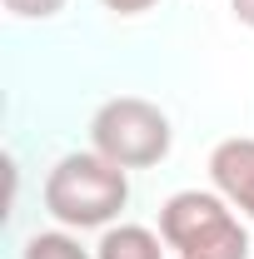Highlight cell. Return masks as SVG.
<instances>
[{
  "mask_svg": "<svg viewBox=\"0 0 254 259\" xmlns=\"http://www.w3.org/2000/svg\"><path fill=\"white\" fill-rule=\"evenodd\" d=\"M130 204V169L100 150H70L45 175V209L65 229H110Z\"/></svg>",
  "mask_w": 254,
  "mask_h": 259,
  "instance_id": "6da1fadb",
  "label": "cell"
},
{
  "mask_svg": "<svg viewBox=\"0 0 254 259\" xmlns=\"http://www.w3.org/2000/svg\"><path fill=\"white\" fill-rule=\"evenodd\" d=\"M20 259H95L70 229H35L30 239H25V249Z\"/></svg>",
  "mask_w": 254,
  "mask_h": 259,
  "instance_id": "8992f818",
  "label": "cell"
},
{
  "mask_svg": "<svg viewBox=\"0 0 254 259\" xmlns=\"http://www.w3.org/2000/svg\"><path fill=\"white\" fill-rule=\"evenodd\" d=\"M100 5H105V10H110V15H145V10H155L159 0H100Z\"/></svg>",
  "mask_w": 254,
  "mask_h": 259,
  "instance_id": "ba28073f",
  "label": "cell"
},
{
  "mask_svg": "<svg viewBox=\"0 0 254 259\" xmlns=\"http://www.w3.org/2000/svg\"><path fill=\"white\" fill-rule=\"evenodd\" d=\"M229 10H234L239 25H249V30H254V0H229Z\"/></svg>",
  "mask_w": 254,
  "mask_h": 259,
  "instance_id": "9c48e42d",
  "label": "cell"
},
{
  "mask_svg": "<svg viewBox=\"0 0 254 259\" xmlns=\"http://www.w3.org/2000/svg\"><path fill=\"white\" fill-rule=\"evenodd\" d=\"M164 234L145 225H110L95 244V259H164Z\"/></svg>",
  "mask_w": 254,
  "mask_h": 259,
  "instance_id": "5b68a950",
  "label": "cell"
},
{
  "mask_svg": "<svg viewBox=\"0 0 254 259\" xmlns=\"http://www.w3.org/2000/svg\"><path fill=\"white\" fill-rule=\"evenodd\" d=\"M170 145H175V130H170V115L155 100L115 95L90 115V150H100L105 160L125 164V169L159 164L170 155Z\"/></svg>",
  "mask_w": 254,
  "mask_h": 259,
  "instance_id": "3957f363",
  "label": "cell"
},
{
  "mask_svg": "<svg viewBox=\"0 0 254 259\" xmlns=\"http://www.w3.org/2000/svg\"><path fill=\"white\" fill-rule=\"evenodd\" d=\"M5 10L15 20H55L65 10V0H5Z\"/></svg>",
  "mask_w": 254,
  "mask_h": 259,
  "instance_id": "52a82bcc",
  "label": "cell"
},
{
  "mask_svg": "<svg viewBox=\"0 0 254 259\" xmlns=\"http://www.w3.org/2000/svg\"><path fill=\"white\" fill-rule=\"evenodd\" d=\"M159 234L180 259H249V229L220 190H180L159 204Z\"/></svg>",
  "mask_w": 254,
  "mask_h": 259,
  "instance_id": "7a4b0ae2",
  "label": "cell"
},
{
  "mask_svg": "<svg viewBox=\"0 0 254 259\" xmlns=\"http://www.w3.org/2000/svg\"><path fill=\"white\" fill-rule=\"evenodd\" d=\"M209 185L244 220H254V140L249 135H229L209 150Z\"/></svg>",
  "mask_w": 254,
  "mask_h": 259,
  "instance_id": "277c9868",
  "label": "cell"
}]
</instances>
